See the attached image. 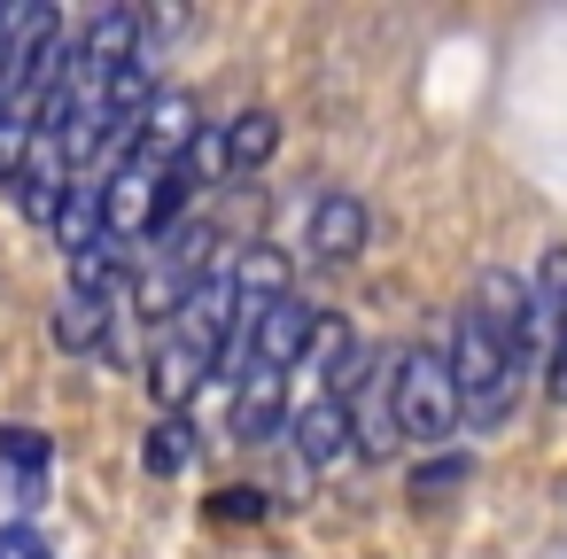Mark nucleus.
I'll use <instances>...</instances> for the list:
<instances>
[{"label":"nucleus","instance_id":"nucleus-7","mask_svg":"<svg viewBox=\"0 0 567 559\" xmlns=\"http://www.w3.org/2000/svg\"><path fill=\"white\" fill-rule=\"evenodd\" d=\"M210 373H218V365H210L195 342H179V334H172V342L148 358V396H156L164 412H187V404H195V389H203Z\"/></svg>","mask_w":567,"mask_h":559},{"label":"nucleus","instance_id":"nucleus-9","mask_svg":"<svg viewBox=\"0 0 567 559\" xmlns=\"http://www.w3.org/2000/svg\"><path fill=\"white\" fill-rule=\"evenodd\" d=\"M55 342H63L71 358H102V350H110V303L86 296V288H63V303H55Z\"/></svg>","mask_w":567,"mask_h":559},{"label":"nucleus","instance_id":"nucleus-15","mask_svg":"<svg viewBox=\"0 0 567 559\" xmlns=\"http://www.w3.org/2000/svg\"><path fill=\"white\" fill-rule=\"evenodd\" d=\"M210 513H218V520H257V513H265V497H257V489H218V497H210Z\"/></svg>","mask_w":567,"mask_h":559},{"label":"nucleus","instance_id":"nucleus-6","mask_svg":"<svg viewBox=\"0 0 567 559\" xmlns=\"http://www.w3.org/2000/svg\"><path fill=\"white\" fill-rule=\"evenodd\" d=\"M226 435H234V443H272V435H288V373H241V381H234Z\"/></svg>","mask_w":567,"mask_h":559},{"label":"nucleus","instance_id":"nucleus-10","mask_svg":"<svg viewBox=\"0 0 567 559\" xmlns=\"http://www.w3.org/2000/svg\"><path fill=\"white\" fill-rule=\"evenodd\" d=\"M226 288H234V303L241 311H257V303H272V296H288V257L280 249H241L234 257V272H226Z\"/></svg>","mask_w":567,"mask_h":559},{"label":"nucleus","instance_id":"nucleus-2","mask_svg":"<svg viewBox=\"0 0 567 559\" xmlns=\"http://www.w3.org/2000/svg\"><path fill=\"white\" fill-rule=\"evenodd\" d=\"M389 412H396V443L451 451V435H458V396H451L443 350H427V342L396 350V365H389Z\"/></svg>","mask_w":567,"mask_h":559},{"label":"nucleus","instance_id":"nucleus-8","mask_svg":"<svg viewBox=\"0 0 567 559\" xmlns=\"http://www.w3.org/2000/svg\"><path fill=\"white\" fill-rule=\"evenodd\" d=\"M288 435H296L303 466H334V458H350V412H342V396H311L303 412H288Z\"/></svg>","mask_w":567,"mask_h":559},{"label":"nucleus","instance_id":"nucleus-16","mask_svg":"<svg viewBox=\"0 0 567 559\" xmlns=\"http://www.w3.org/2000/svg\"><path fill=\"white\" fill-rule=\"evenodd\" d=\"M0 559H48V544L32 528H0Z\"/></svg>","mask_w":567,"mask_h":559},{"label":"nucleus","instance_id":"nucleus-11","mask_svg":"<svg viewBox=\"0 0 567 559\" xmlns=\"http://www.w3.org/2000/svg\"><path fill=\"white\" fill-rule=\"evenodd\" d=\"M48 435L40 427H0V474L17 482V505H32L40 497V474H48Z\"/></svg>","mask_w":567,"mask_h":559},{"label":"nucleus","instance_id":"nucleus-1","mask_svg":"<svg viewBox=\"0 0 567 559\" xmlns=\"http://www.w3.org/2000/svg\"><path fill=\"white\" fill-rule=\"evenodd\" d=\"M443 373H451V396H458V427H474V435H497L513 412H520V365L505 358V342L458 303V319H451V350H443Z\"/></svg>","mask_w":567,"mask_h":559},{"label":"nucleus","instance_id":"nucleus-12","mask_svg":"<svg viewBox=\"0 0 567 559\" xmlns=\"http://www.w3.org/2000/svg\"><path fill=\"white\" fill-rule=\"evenodd\" d=\"M187 458H195V427H187V412H164L148 427V443H141V466L148 474H179Z\"/></svg>","mask_w":567,"mask_h":559},{"label":"nucleus","instance_id":"nucleus-3","mask_svg":"<svg viewBox=\"0 0 567 559\" xmlns=\"http://www.w3.org/2000/svg\"><path fill=\"white\" fill-rule=\"evenodd\" d=\"M365 241H373V218H365L358 195L327 187V195L303 210V249H311V265H358Z\"/></svg>","mask_w":567,"mask_h":559},{"label":"nucleus","instance_id":"nucleus-14","mask_svg":"<svg viewBox=\"0 0 567 559\" xmlns=\"http://www.w3.org/2000/svg\"><path fill=\"white\" fill-rule=\"evenodd\" d=\"M536 373H544V396H551V404H567V334L536 358Z\"/></svg>","mask_w":567,"mask_h":559},{"label":"nucleus","instance_id":"nucleus-13","mask_svg":"<svg viewBox=\"0 0 567 559\" xmlns=\"http://www.w3.org/2000/svg\"><path fill=\"white\" fill-rule=\"evenodd\" d=\"M466 474H474V458H466V451H443V458H427V466L412 474V497H443V489H458Z\"/></svg>","mask_w":567,"mask_h":559},{"label":"nucleus","instance_id":"nucleus-4","mask_svg":"<svg viewBox=\"0 0 567 559\" xmlns=\"http://www.w3.org/2000/svg\"><path fill=\"white\" fill-rule=\"evenodd\" d=\"M466 311L505 342V358L520 365V373H536L528 365V280L520 272H505V265H489L482 280H474V296H466Z\"/></svg>","mask_w":567,"mask_h":559},{"label":"nucleus","instance_id":"nucleus-5","mask_svg":"<svg viewBox=\"0 0 567 559\" xmlns=\"http://www.w3.org/2000/svg\"><path fill=\"white\" fill-rule=\"evenodd\" d=\"M272 156H280V117H272V110H241V117L218 125V141H210V172H218V179H257Z\"/></svg>","mask_w":567,"mask_h":559}]
</instances>
